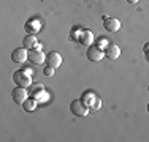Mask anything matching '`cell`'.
Segmentation results:
<instances>
[{
    "mask_svg": "<svg viewBox=\"0 0 149 142\" xmlns=\"http://www.w3.org/2000/svg\"><path fill=\"white\" fill-rule=\"evenodd\" d=\"M86 55H87V60L89 62H94V63H98L102 59L105 57V49H102L100 46L95 43V44H91L86 51Z\"/></svg>",
    "mask_w": 149,
    "mask_h": 142,
    "instance_id": "1",
    "label": "cell"
},
{
    "mask_svg": "<svg viewBox=\"0 0 149 142\" xmlns=\"http://www.w3.org/2000/svg\"><path fill=\"white\" fill-rule=\"evenodd\" d=\"M13 81H15V84L19 85V87H26L27 88V87L32 85V77L26 70L15 71V73H13Z\"/></svg>",
    "mask_w": 149,
    "mask_h": 142,
    "instance_id": "2",
    "label": "cell"
},
{
    "mask_svg": "<svg viewBox=\"0 0 149 142\" xmlns=\"http://www.w3.org/2000/svg\"><path fill=\"white\" fill-rule=\"evenodd\" d=\"M70 111L76 117H86L89 114V108L83 103V99H74L70 103Z\"/></svg>",
    "mask_w": 149,
    "mask_h": 142,
    "instance_id": "3",
    "label": "cell"
},
{
    "mask_svg": "<svg viewBox=\"0 0 149 142\" xmlns=\"http://www.w3.org/2000/svg\"><path fill=\"white\" fill-rule=\"evenodd\" d=\"M29 62L32 65H43L46 62V54L41 49H30L29 51Z\"/></svg>",
    "mask_w": 149,
    "mask_h": 142,
    "instance_id": "4",
    "label": "cell"
},
{
    "mask_svg": "<svg viewBox=\"0 0 149 142\" xmlns=\"http://www.w3.org/2000/svg\"><path fill=\"white\" fill-rule=\"evenodd\" d=\"M11 60L15 63H24L26 60H29V49L22 48H17L11 52Z\"/></svg>",
    "mask_w": 149,
    "mask_h": 142,
    "instance_id": "5",
    "label": "cell"
},
{
    "mask_svg": "<svg viewBox=\"0 0 149 142\" xmlns=\"http://www.w3.org/2000/svg\"><path fill=\"white\" fill-rule=\"evenodd\" d=\"M11 98L16 104H22V103L29 98V93H27L26 87H19V85H17L15 90L11 92Z\"/></svg>",
    "mask_w": 149,
    "mask_h": 142,
    "instance_id": "6",
    "label": "cell"
},
{
    "mask_svg": "<svg viewBox=\"0 0 149 142\" xmlns=\"http://www.w3.org/2000/svg\"><path fill=\"white\" fill-rule=\"evenodd\" d=\"M46 62H48V66H51V68H59L60 65H62V55L59 54V52L52 51L49 52L48 57H46Z\"/></svg>",
    "mask_w": 149,
    "mask_h": 142,
    "instance_id": "7",
    "label": "cell"
},
{
    "mask_svg": "<svg viewBox=\"0 0 149 142\" xmlns=\"http://www.w3.org/2000/svg\"><path fill=\"white\" fill-rule=\"evenodd\" d=\"M103 27H105V30H108V32H118L120 28V21L118 17H105Z\"/></svg>",
    "mask_w": 149,
    "mask_h": 142,
    "instance_id": "8",
    "label": "cell"
},
{
    "mask_svg": "<svg viewBox=\"0 0 149 142\" xmlns=\"http://www.w3.org/2000/svg\"><path fill=\"white\" fill-rule=\"evenodd\" d=\"M105 57L109 60H118L120 57V49L118 44H108L105 48Z\"/></svg>",
    "mask_w": 149,
    "mask_h": 142,
    "instance_id": "9",
    "label": "cell"
},
{
    "mask_svg": "<svg viewBox=\"0 0 149 142\" xmlns=\"http://www.w3.org/2000/svg\"><path fill=\"white\" fill-rule=\"evenodd\" d=\"M24 28H26L27 35H37L38 32H40V28H41V22L38 19H30V21L26 22Z\"/></svg>",
    "mask_w": 149,
    "mask_h": 142,
    "instance_id": "10",
    "label": "cell"
},
{
    "mask_svg": "<svg viewBox=\"0 0 149 142\" xmlns=\"http://www.w3.org/2000/svg\"><path fill=\"white\" fill-rule=\"evenodd\" d=\"M22 46L26 49H35L38 46V40H37V37H35V35H27L26 38H24L22 40Z\"/></svg>",
    "mask_w": 149,
    "mask_h": 142,
    "instance_id": "11",
    "label": "cell"
},
{
    "mask_svg": "<svg viewBox=\"0 0 149 142\" xmlns=\"http://www.w3.org/2000/svg\"><path fill=\"white\" fill-rule=\"evenodd\" d=\"M21 106H22V109L26 112H32V111H35V108H37V99L35 98H27Z\"/></svg>",
    "mask_w": 149,
    "mask_h": 142,
    "instance_id": "12",
    "label": "cell"
},
{
    "mask_svg": "<svg viewBox=\"0 0 149 142\" xmlns=\"http://www.w3.org/2000/svg\"><path fill=\"white\" fill-rule=\"evenodd\" d=\"M92 41H94V35H92V32L91 30L83 32V35H81V43H83V44H91Z\"/></svg>",
    "mask_w": 149,
    "mask_h": 142,
    "instance_id": "13",
    "label": "cell"
},
{
    "mask_svg": "<svg viewBox=\"0 0 149 142\" xmlns=\"http://www.w3.org/2000/svg\"><path fill=\"white\" fill-rule=\"evenodd\" d=\"M43 73H45V76L51 77V76H54V68H51V66H45Z\"/></svg>",
    "mask_w": 149,
    "mask_h": 142,
    "instance_id": "14",
    "label": "cell"
},
{
    "mask_svg": "<svg viewBox=\"0 0 149 142\" xmlns=\"http://www.w3.org/2000/svg\"><path fill=\"white\" fill-rule=\"evenodd\" d=\"M127 2H129V3H138L140 0H127Z\"/></svg>",
    "mask_w": 149,
    "mask_h": 142,
    "instance_id": "15",
    "label": "cell"
},
{
    "mask_svg": "<svg viewBox=\"0 0 149 142\" xmlns=\"http://www.w3.org/2000/svg\"><path fill=\"white\" fill-rule=\"evenodd\" d=\"M148 112H149V103H148Z\"/></svg>",
    "mask_w": 149,
    "mask_h": 142,
    "instance_id": "16",
    "label": "cell"
},
{
    "mask_svg": "<svg viewBox=\"0 0 149 142\" xmlns=\"http://www.w3.org/2000/svg\"><path fill=\"white\" fill-rule=\"evenodd\" d=\"M148 90H149V85H148Z\"/></svg>",
    "mask_w": 149,
    "mask_h": 142,
    "instance_id": "17",
    "label": "cell"
}]
</instances>
